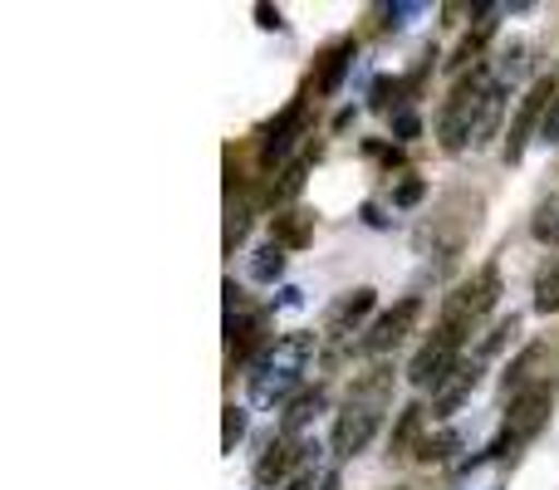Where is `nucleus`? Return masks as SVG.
<instances>
[{
	"label": "nucleus",
	"mask_w": 559,
	"mask_h": 490,
	"mask_svg": "<svg viewBox=\"0 0 559 490\" xmlns=\"http://www.w3.org/2000/svg\"><path fill=\"white\" fill-rule=\"evenodd\" d=\"M305 113H309V98L299 94V98H289L285 113H280L271 128H265V143H261V163H265V167L280 163V157L295 147V138L305 133Z\"/></svg>",
	"instance_id": "10"
},
{
	"label": "nucleus",
	"mask_w": 559,
	"mask_h": 490,
	"mask_svg": "<svg viewBox=\"0 0 559 490\" xmlns=\"http://www.w3.org/2000/svg\"><path fill=\"white\" fill-rule=\"evenodd\" d=\"M540 143L545 147H559V98L550 104V113H545V123H540Z\"/></svg>",
	"instance_id": "27"
},
{
	"label": "nucleus",
	"mask_w": 559,
	"mask_h": 490,
	"mask_svg": "<svg viewBox=\"0 0 559 490\" xmlns=\"http://www.w3.org/2000/svg\"><path fill=\"white\" fill-rule=\"evenodd\" d=\"M476 383H481V358H462V368L432 393V417H452L476 393Z\"/></svg>",
	"instance_id": "11"
},
{
	"label": "nucleus",
	"mask_w": 559,
	"mask_h": 490,
	"mask_svg": "<svg viewBox=\"0 0 559 490\" xmlns=\"http://www.w3.org/2000/svg\"><path fill=\"white\" fill-rule=\"evenodd\" d=\"M255 15H261V25H265V29H275V25H280V10H271V5H255Z\"/></svg>",
	"instance_id": "30"
},
{
	"label": "nucleus",
	"mask_w": 559,
	"mask_h": 490,
	"mask_svg": "<svg viewBox=\"0 0 559 490\" xmlns=\"http://www.w3.org/2000/svg\"><path fill=\"white\" fill-rule=\"evenodd\" d=\"M496 299H501V275H496V265L476 270L472 279H462V285L447 295L442 304V324L462 328V334H472V324L486 314V309H496Z\"/></svg>",
	"instance_id": "6"
},
{
	"label": "nucleus",
	"mask_w": 559,
	"mask_h": 490,
	"mask_svg": "<svg viewBox=\"0 0 559 490\" xmlns=\"http://www.w3.org/2000/svg\"><path fill=\"white\" fill-rule=\"evenodd\" d=\"M462 452V432H452V427H447V432H427L423 437V446H417V462H427V466H442V462H452V456Z\"/></svg>",
	"instance_id": "18"
},
{
	"label": "nucleus",
	"mask_w": 559,
	"mask_h": 490,
	"mask_svg": "<svg viewBox=\"0 0 559 490\" xmlns=\"http://www.w3.org/2000/svg\"><path fill=\"white\" fill-rule=\"evenodd\" d=\"M305 172H309L305 157H299V163H289L285 172H280V182L271 187V202H289V196H295L299 187H305Z\"/></svg>",
	"instance_id": "23"
},
{
	"label": "nucleus",
	"mask_w": 559,
	"mask_h": 490,
	"mask_svg": "<svg viewBox=\"0 0 559 490\" xmlns=\"http://www.w3.org/2000/svg\"><path fill=\"white\" fill-rule=\"evenodd\" d=\"M540 358H545V348H540V344H531L511 368H506V397H521L525 387H535V383H531V373H535V363H540Z\"/></svg>",
	"instance_id": "19"
},
{
	"label": "nucleus",
	"mask_w": 559,
	"mask_h": 490,
	"mask_svg": "<svg viewBox=\"0 0 559 490\" xmlns=\"http://www.w3.org/2000/svg\"><path fill=\"white\" fill-rule=\"evenodd\" d=\"M309 354H314V334H285L255 358L251 373V403L255 407H275L285 403L289 393L299 387V373H305Z\"/></svg>",
	"instance_id": "3"
},
{
	"label": "nucleus",
	"mask_w": 559,
	"mask_h": 490,
	"mask_svg": "<svg viewBox=\"0 0 559 490\" xmlns=\"http://www.w3.org/2000/svg\"><path fill=\"white\" fill-rule=\"evenodd\" d=\"M423 422H427V407L423 403H407L403 413H397V427H393V452L397 456H407V452H417L423 446Z\"/></svg>",
	"instance_id": "16"
},
{
	"label": "nucleus",
	"mask_w": 559,
	"mask_h": 490,
	"mask_svg": "<svg viewBox=\"0 0 559 490\" xmlns=\"http://www.w3.org/2000/svg\"><path fill=\"white\" fill-rule=\"evenodd\" d=\"M535 309L540 314H559V260L535 279Z\"/></svg>",
	"instance_id": "21"
},
{
	"label": "nucleus",
	"mask_w": 559,
	"mask_h": 490,
	"mask_svg": "<svg viewBox=\"0 0 559 490\" xmlns=\"http://www.w3.org/2000/svg\"><path fill=\"white\" fill-rule=\"evenodd\" d=\"M299 462V452H295V442H289V437H275L271 446H265V456L261 462H255V481L261 486H280L289 476V466Z\"/></svg>",
	"instance_id": "12"
},
{
	"label": "nucleus",
	"mask_w": 559,
	"mask_h": 490,
	"mask_svg": "<svg viewBox=\"0 0 559 490\" xmlns=\"http://www.w3.org/2000/svg\"><path fill=\"white\" fill-rule=\"evenodd\" d=\"M354 55H358L354 39H338V45L329 49L324 64H319V74H314V88H319V94H338V84H344V74H348V64H354Z\"/></svg>",
	"instance_id": "14"
},
{
	"label": "nucleus",
	"mask_w": 559,
	"mask_h": 490,
	"mask_svg": "<svg viewBox=\"0 0 559 490\" xmlns=\"http://www.w3.org/2000/svg\"><path fill=\"white\" fill-rule=\"evenodd\" d=\"M285 490H338V471L334 466H305Z\"/></svg>",
	"instance_id": "22"
},
{
	"label": "nucleus",
	"mask_w": 559,
	"mask_h": 490,
	"mask_svg": "<svg viewBox=\"0 0 559 490\" xmlns=\"http://www.w3.org/2000/svg\"><path fill=\"white\" fill-rule=\"evenodd\" d=\"M309 236H314V216L309 212H285V216H275V226H271V241L285 250H305Z\"/></svg>",
	"instance_id": "15"
},
{
	"label": "nucleus",
	"mask_w": 559,
	"mask_h": 490,
	"mask_svg": "<svg viewBox=\"0 0 559 490\" xmlns=\"http://www.w3.org/2000/svg\"><path fill=\"white\" fill-rule=\"evenodd\" d=\"M246 437V407H226V432H222V446L226 452H236V442H241Z\"/></svg>",
	"instance_id": "25"
},
{
	"label": "nucleus",
	"mask_w": 559,
	"mask_h": 490,
	"mask_svg": "<svg viewBox=\"0 0 559 490\" xmlns=\"http://www.w3.org/2000/svg\"><path fill=\"white\" fill-rule=\"evenodd\" d=\"M388 383H393L388 368H373L364 383H354L344 413L334 417V432H329V442H334L338 456H358L378 437V427H383V407H388Z\"/></svg>",
	"instance_id": "2"
},
{
	"label": "nucleus",
	"mask_w": 559,
	"mask_h": 490,
	"mask_svg": "<svg viewBox=\"0 0 559 490\" xmlns=\"http://www.w3.org/2000/svg\"><path fill=\"white\" fill-rule=\"evenodd\" d=\"M324 413V387H305V393L289 403V413H285V422H280V437H289V442H299V432H305L314 417Z\"/></svg>",
	"instance_id": "13"
},
{
	"label": "nucleus",
	"mask_w": 559,
	"mask_h": 490,
	"mask_svg": "<svg viewBox=\"0 0 559 490\" xmlns=\"http://www.w3.org/2000/svg\"><path fill=\"white\" fill-rule=\"evenodd\" d=\"M462 338H466L462 328H452V324H437V334L427 338V344L417 348V358H413V363H407V383H413V387H423V393H427V387H432V393H437V387H442L447 378H452L456 368H462Z\"/></svg>",
	"instance_id": "5"
},
{
	"label": "nucleus",
	"mask_w": 559,
	"mask_h": 490,
	"mask_svg": "<svg viewBox=\"0 0 559 490\" xmlns=\"http://www.w3.org/2000/svg\"><path fill=\"white\" fill-rule=\"evenodd\" d=\"M506 108V94L486 69H472L462 84L452 88V98L442 104L437 118V138H442L447 153H462V147H481L496 133V118Z\"/></svg>",
	"instance_id": "1"
},
{
	"label": "nucleus",
	"mask_w": 559,
	"mask_h": 490,
	"mask_svg": "<svg viewBox=\"0 0 559 490\" xmlns=\"http://www.w3.org/2000/svg\"><path fill=\"white\" fill-rule=\"evenodd\" d=\"M373 304H378V295L368 285L338 295L334 304H329V314H324V338H329V344H344V338H354L358 328H364V319L373 314Z\"/></svg>",
	"instance_id": "9"
},
{
	"label": "nucleus",
	"mask_w": 559,
	"mask_h": 490,
	"mask_svg": "<svg viewBox=\"0 0 559 490\" xmlns=\"http://www.w3.org/2000/svg\"><path fill=\"white\" fill-rule=\"evenodd\" d=\"M550 407H555V397H550V387L545 383H535V387H525L521 397H511V413H506L496 442L486 446V456H515L545 422H550Z\"/></svg>",
	"instance_id": "4"
},
{
	"label": "nucleus",
	"mask_w": 559,
	"mask_h": 490,
	"mask_svg": "<svg viewBox=\"0 0 559 490\" xmlns=\"http://www.w3.org/2000/svg\"><path fill=\"white\" fill-rule=\"evenodd\" d=\"M423 192H427V187L417 182V177H407V182L393 192V202H397V206H417V202H423Z\"/></svg>",
	"instance_id": "26"
},
{
	"label": "nucleus",
	"mask_w": 559,
	"mask_h": 490,
	"mask_svg": "<svg viewBox=\"0 0 559 490\" xmlns=\"http://www.w3.org/2000/svg\"><path fill=\"white\" fill-rule=\"evenodd\" d=\"M393 133L397 138H417V133H423V123H417V113H407V108H403V113H393Z\"/></svg>",
	"instance_id": "28"
},
{
	"label": "nucleus",
	"mask_w": 559,
	"mask_h": 490,
	"mask_svg": "<svg viewBox=\"0 0 559 490\" xmlns=\"http://www.w3.org/2000/svg\"><path fill=\"white\" fill-rule=\"evenodd\" d=\"M535 241H545V246H559V206H540L535 212Z\"/></svg>",
	"instance_id": "24"
},
{
	"label": "nucleus",
	"mask_w": 559,
	"mask_h": 490,
	"mask_svg": "<svg viewBox=\"0 0 559 490\" xmlns=\"http://www.w3.org/2000/svg\"><path fill=\"white\" fill-rule=\"evenodd\" d=\"M555 98H559L555 74L535 79L531 94L521 98V108H515V118H511V133H506V163H521V157H525V143H531V133L545 123V113H550Z\"/></svg>",
	"instance_id": "7"
},
{
	"label": "nucleus",
	"mask_w": 559,
	"mask_h": 490,
	"mask_svg": "<svg viewBox=\"0 0 559 490\" xmlns=\"http://www.w3.org/2000/svg\"><path fill=\"white\" fill-rule=\"evenodd\" d=\"M285 246H261V250H255V260H251V279H261V285H275V279L280 275H285Z\"/></svg>",
	"instance_id": "20"
},
{
	"label": "nucleus",
	"mask_w": 559,
	"mask_h": 490,
	"mask_svg": "<svg viewBox=\"0 0 559 490\" xmlns=\"http://www.w3.org/2000/svg\"><path fill=\"white\" fill-rule=\"evenodd\" d=\"M417 314H423V299H417V295L397 299V304H393V309H388V314H383V319H378V324H373V328H368V334H364V344H358V348H364V354H368V358H383V354H388V348H397V344H403V338H407V334H413Z\"/></svg>",
	"instance_id": "8"
},
{
	"label": "nucleus",
	"mask_w": 559,
	"mask_h": 490,
	"mask_svg": "<svg viewBox=\"0 0 559 490\" xmlns=\"http://www.w3.org/2000/svg\"><path fill=\"white\" fill-rule=\"evenodd\" d=\"M261 328L265 319L261 314H246V319H226V334H231V363H246L255 344H261Z\"/></svg>",
	"instance_id": "17"
},
{
	"label": "nucleus",
	"mask_w": 559,
	"mask_h": 490,
	"mask_svg": "<svg viewBox=\"0 0 559 490\" xmlns=\"http://www.w3.org/2000/svg\"><path fill=\"white\" fill-rule=\"evenodd\" d=\"M246 212H231V222H226V250H236V241H246Z\"/></svg>",
	"instance_id": "29"
}]
</instances>
